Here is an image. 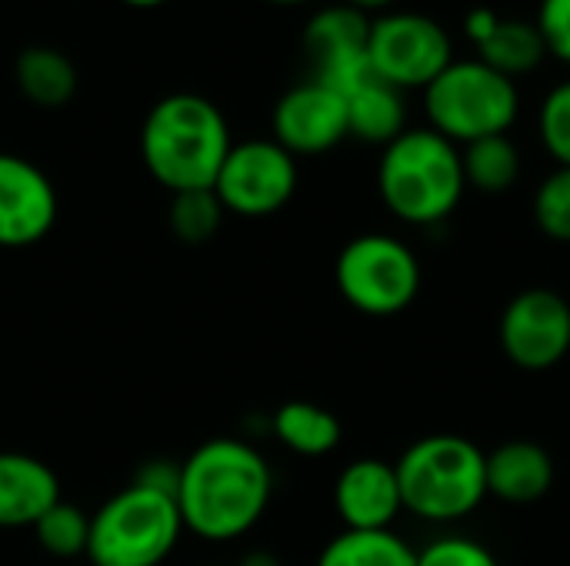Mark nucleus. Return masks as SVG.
Returning <instances> with one entry per match:
<instances>
[{
  "label": "nucleus",
  "instance_id": "1",
  "mask_svg": "<svg viewBox=\"0 0 570 566\" xmlns=\"http://www.w3.org/2000/svg\"><path fill=\"white\" fill-rule=\"evenodd\" d=\"M274 474L261 450L237 437H214L180 464L177 510L184 530L227 544L261 524L271 507Z\"/></svg>",
  "mask_w": 570,
  "mask_h": 566
},
{
  "label": "nucleus",
  "instance_id": "2",
  "mask_svg": "<svg viewBox=\"0 0 570 566\" xmlns=\"http://www.w3.org/2000/svg\"><path fill=\"white\" fill-rule=\"evenodd\" d=\"M230 147L224 113L200 93L160 97L140 130L144 167L170 193L214 187Z\"/></svg>",
  "mask_w": 570,
  "mask_h": 566
},
{
  "label": "nucleus",
  "instance_id": "3",
  "mask_svg": "<svg viewBox=\"0 0 570 566\" xmlns=\"http://www.w3.org/2000/svg\"><path fill=\"white\" fill-rule=\"evenodd\" d=\"M464 190L461 147L431 127H407L381 153L377 193L384 207L411 227L444 224L464 200Z\"/></svg>",
  "mask_w": 570,
  "mask_h": 566
},
{
  "label": "nucleus",
  "instance_id": "4",
  "mask_svg": "<svg viewBox=\"0 0 570 566\" xmlns=\"http://www.w3.org/2000/svg\"><path fill=\"white\" fill-rule=\"evenodd\" d=\"M394 470L404 510L428 524H458L488 497V454L461 434L414 440Z\"/></svg>",
  "mask_w": 570,
  "mask_h": 566
},
{
  "label": "nucleus",
  "instance_id": "5",
  "mask_svg": "<svg viewBox=\"0 0 570 566\" xmlns=\"http://www.w3.org/2000/svg\"><path fill=\"white\" fill-rule=\"evenodd\" d=\"M180 534L184 520L174 494L127 484L90 514L87 560L94 566H160Z\"/></svg>",
  "mask_w": 570,
  "mask_h": 566
},
{
  "label": "nucleus",
  "instance_id": "6",
  "mask_svg": "<svg viewBox=\"0 0 570 566\" xmlns=\"http://www.w3.org/2000/svg\"><path fill=\"white\" fill-rule=\"evenodd\" d=\"M428 127L464 147L481 137L508 133L521 113L518 80L498 73L481 57L451 60L438 80L424 87Z\"/></svg>",
  "mask_w": 570,
  "mask_h": 566
},
{
  "label": "nucleus",
  "instance_id": "7",
  "mask_svg": "<svg viewBox=\"0 0 570 566\" xmlns=\"http://www.w3.org/2000/svg\"><path fill=\"white\" fill-rule=\"evenodd\" d=\"M334 280L354 310L367 317H394L421 294V260L391 234H361L337 254Z\"/></svg>",
  "mask_w": 570,
  "mask_h": 566
},
{
  "label": "nucleus",
  "instance_id": "8",
  "mask_svg": "<svg viewBox=\"0 0 570 566\" xmlns=\"http://www.w3.org/2000/svg\"><path fill=\"white\" fill-rule=\"evenodd\" d=\"M454 60L451 33L428 13L391 10L371 20L367 63L384 83L404 90H424Z\"/></svg>",
  "mask_w": 570,
  "mask_h": 566
},
{
  "label": "nucleus",
  "instance_id": "9",
  "mask_svg": "<svg viewBox=\"0 0 570 566\" xmlns=\"http://www.w3.org/2000/svg\"><path fill=\"white\" fill-rule=\"evenodd\" d=\"M297 190V157L277 140L234 143L214 180V193L227 214L271 217L291 203Z\"/></svg>",
  "mask_w": 570,
  "mask_h": 566
},
{
  "label": "nucleus",
  "instance_id": "10",
  "mask_svg": "<svg viewBox=\"0 0 570 566\" xmlns=\"http://www.w3.org/2000/svg\"><path fill=\"white\" fill-rule=\"evenodd\" d=\"M501 350L521 370H551L570 354V304L548 287L511 297L501 314Z\"/></svg>",
  "mask_w": 570,
  "mask_h": 566
},
{
  "label": "nucleus",
  "instance_id": "11",
  "mask_svg": "<svg viewBox=\"0 0 570 566\" xmlns=\"http://www.w3.org/2000/svg\"><path fill=\"white\" fill-rule=\"evenodd\" d=\"M367 37H371V17L334 3L314 13L304 27V50L314 63V80L334 87L341 97L371 73L367 63Z\"/></svg>",
  "mask_w": 570,
  "mask_h": 566
},
{
  "label": "nucleus",
  "instance_id": "12",
  "mask_svg": "<svg viewBox=\"0 0 570 566\" xmlns=\"http://www.w3.org/2000/svg\"><path fill=\"white\" fill-rule=\"evenodd\" d=\"M344 137H351L347 103L334 87L314 77L291 87L274 107V140L294 157L327 153Z\"/></svg>",
  "mask_w": 570,
  "mask_h": 566
},
{
  "label": "nucleus",
  "instance_id": "13",
  "mask_svg": "<svg viewBox=\"0 0 570 566\" xmlns=\"http://www.w3.org/2000/svg\"><path fill=\"white\" fill-rule=\"evenodd\" d=\"M53 224L57 190L50 177L17 153H0V247H33L53 230Z\"/></svg>",
  "mask_w": 570,
  "mask_h": 566
},
{
  "label": "nucleus",
  "instance_id": "14",
  "mask_svg": "<svg viewBox=\"0 0 570 566\" xmlns=\"http://www.w3.org/2000/svg\"><path fill=\"white\" fill-rule=\"evenodd\" d=\"M334 510L344 530H391L404 510L394 464L377 457L347 464L334 484Z\"/></svg>",
  "mask_w": 570,
  "mask_h": 566
},
{
  "label": "nucleus",
  "instance_id": "15",
  "mask_svg": "<svg viewBox=\"0 0 570 566\" xmlns=\"http://www.w3.org/2000/svg\"><path fill=\"white\" fill-rule=\"evenodd\" d=\"M60 497L53 467L30 454H0V530L33 527Z\"/></svg>",
  "mask_w": 570,
  "mask_h": 566
},
{
  "label": "nucleus",
  "instance_id": "16",
  "mask_svg": "<svg viewBox=\"0 0 570 566\" xmlns=\"http://www.w3.org/2000/svg\"><path fill=\"white\" fill-rule=\"evenodd\" d=\"M554 487V460L534 440H508L488 454V497L534 504Z\"/></svg>",
  "mask_w": 570,
  "mask_h": 566
},
{
  "label": "nucleus",
  "instance_id": "17",
  "mask_svg": "<svg viewBox=\"0 0 570 566\" xmlns=\"http://www.w3.org/2000/svg\"><path fill=\"white\" fill-rule=\"evenodd\" d=\"M344 103H347V130H351V137H357L364 143L387 147L391 140H397L407 130L404 93L374 73L357 80L344 93Z\"/></svg>",
  "mask_w": 570,
  "mask_h": 566
},
{
  "label": "nucleus",
  "instance_id": "18",
  "mask_svg": "<svg viewBox=\"0 0 570 566\" xmlns=\"http://www.w3.org/2000/svg\"><path fill=\"white\" fill-rule=\"evenodd\" d=\"M13 80L17 90L33 103V107H63L77 93V67L67 53L53 47H27L17 53L13 63Z\"/></svg>",
  "mask_w": 570,
  "mask_h": 566
},
{
  "label": "nucleus",
  "instance_id": "19",
  "mask_svg": "<svg viewBox=\"0 0 570 566\" xmlns=\"http://www.w3.org/2000/svg\"><path fill=\"white\" fill-rule=\"evenodd\" d=\"M274 437L301 457H327L341 444V420L307 400H287L274 414Z\"/></svg>",
  "mask_w": 570,
  "mask_h": 566
},
{
  "label": "nucleus",
  "instance_id": "20",
  "mask_svg": "<svg viewBox=\"0 0 570 566\" xmlns=\"http://www.w3.org/2000/svg\"><path fill=\"white\" fill-rule=\"evenodd\" d=\"M317 566H417V550L394 530H344L321 550Z\"/></svg>",
  "mask_w": 570,
  "mask_h": 566
},
{
  "label": "nucleus",
  "instance_id": "21",
  "mask_svg": "<svg viewBox=\"0 0 570 566\" xmlns=\"http://www.w3.org/2000/svg\"><path fill=\"white\" fill-rule=\"evenodd\" d=\"M478 57L488 67H494L498 73H504L511 80H521V77L534 73L548 60V47H544V37L538 33L534 23L501 17L494 33L478 47Z\"/></svg>",
  "mask_w": 570,
  "mask_h": 566
},
{
  "label": "nucleus",
  "instance_id": "22",
  "mask_svg": "<svg viewBox=\"0 0 570 566\" xmlns=\"http://www.w3.org/2000/svg\"><path fill=\"white\" fill-rule=\"evenodd\" d=\"M464 180L478 193H508L521 177V150L508 133L481 137L461 147Z\"/></svg>",
  "mask_w": 570,
  "mask_h": 566
},
{
  "label": "nucleus",
  "instance_id": "23",
  "mask_svg": "<svg viewBox=\"0 0 570 566\" xmlns=\"http://www.w3.org/2000/svg\"><path fill=\"white\" fill-rule=\"evenodd\" d=\"M33 534H37V544L43 547V554L50 557H60V560H70V557H87V540H90V517L67 504V500H57L37 524H33Z\"/></svg>",
  "mask_w": 570,
  "mask_h": 566
},
{
  "label": "nucleus",
  "instance_id": "24",
  "mask_svg": "<svg viewBox=\"0 0 570 566\" xmlns=\"http://www.w3.org/2000/svg\"><path fill=\"white\" fill-rule=\"evenodd\" d=\"M224 203L217 200L214 187L207 190H184V193H174V203H170V230L180 244H207L220 224H224Z\"/></svg>",
  "mask_w": 570,
  "mask_h": 566
},
{
  "label": "nucleus",
  "instance_id": "25",
  "mask_svg": "<svg viewBox=\"0 0 570 566\" xmlns=\"http://www.w3.org/2000/svg\"><path fill=\"white\" fill-rule=\"evenodd\" d=\"M534 224L544 237L570 244V167L551 170L534 190Z\"/></svg>",
  "mask_w": 570,
  "mask_h": 566
},
{
  "label": "nucleus",
  "instance_id": "26",
  "mask_svg": "<svg viewBox=\"0 0 570 566\" xmlns=\"http://www.w3.org/2000/svg\"><path fill=\"white\" fill-rule=\"evenodd\" d=\"M538 137L558 167H570V80L554 83L541 100Z\"/></svg>",
  "mask_w": 570,
  "mask_h": 566
},
{
  "label": "nucleus",
  "instance_id": "27",
  "mask_svg": "<svg viewBox=\"0 0 570 566\" xmlns=\"http://www.w3.org/2000/svg\"><path fill=\"white\" fill-rule=\"evenodd\" d=\"M417 566H501L498 557L471 540V537H461V534H448V537H438L431 540L424 550H417Z\"/></svg>",
  "mask_w": 570,
  "mask_h": 566
},
{
  "label": "nucleus",
  "instance_id": "28",
  "mask_svg": "<svg viewBox=\"0 0 570 566\" xmlns=\"http://www.w3.org/2000/svg\"><path fill=\"white\" fill-rule=\"evenodd\" d=\"M534 27L544 37L548 53L570 63V0H541Z\"/></svg>",
  "mask_w": 570,
  "mask_h": 566
},
{
  "label": "nucleus",
  "instance_id": "29",
  "mask_svg": "<svg viewBox=\"0 0 570 566\" xmlns=\"http://www.w3.org/2000/svg\"><path fill=\"white\" fill-rule=\"evenodd\" d=\"M498 23H501V13H498V10H491V7H474V10H468V17H464V33L474 40V47H481V43L494 33Z\"/></svg>",
  "mask_w": 570,
  "mask_h": 566
},
{
  "label": "nucleus",
  "instance_id": "30",
  "mask_svg": "<svg viewBox=\"0 0 570 566\" xmlns=\"http://www.w3.org/2000/svg\"><path fill=\"white\" fill-rule=\"evenodd\" d=\"M341 3H347V7H354V10H361V13H387V7L394 3V0H341Z\"/></svg>",
  "mask_w": 570,
  "mask_h": 566
},
{
  "label": "nucleus",
  "instance_id": "31",
  "mask_svg": "<svg viewBox=\"0 0 570 566\" xmlns=\"http://www.w3.org/2000/svg\"><path fill=\"white\" fill-rule=\"evenodd\" d=\"M237 566H281V564H277V557H274V554H267V550H250V554H247V557H244Z\"/></svg>",
  "mask_w": 570,
  "mask_h": 566
},
{
  "label": "nucleus",
  "instance_id": "32",
  "mask_svg": "<svg viewBox=\"0 0 570 566\" xmlns=\"http://www.w3.org/2000/svg\"><path fill=\"white\" fill-rule=\"evenodd\" d=\"M127 7H137V10H150V7H160V3H167V0H124Z\"/></svg>",
  "mask_w": 570,
  "mask_h": 566
},
{
  "label": "nucleus",
  "instance_id": "33",
  "mask_svg": "<svg viewBox=\"0 0 570 566\" xmlns=\"http://www.w3.org/2000/svg\"><path fill=\"white\" fill-rule=\"evenodd\" d=\"M267 3H277V7H301V3H311V0H267Z\"/></svg>",
  "mask_w": 570,
  "mask_h": 566
},
{
  "label": "nucleus",
  "instance_id": "34",
  "mask_svg": "<svg viewBox=\"0 0 570 566\" xmlns=\"http://www.w3.org/2000/svg\"><path fill=\"white\" fill-rule=\"evenodd\" d=\"M207 566H227V564H207Z\"/></svg>",
  "mask_w": 570,
  "mask_h": 566
}]
</instances>
